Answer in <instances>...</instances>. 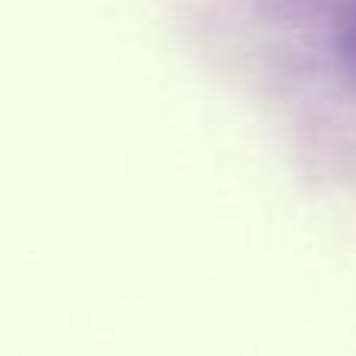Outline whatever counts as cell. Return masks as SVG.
<instances>
[{"label":"cell","instance_id":"obj_1","mask_svg":"<svg viewBox=\"0 0 356 356\" xmlns=\"http://www.w3.org/2000/svg\"><path fill=\"white\" fill-rule=\"evenodd\" d=\"M344 44L350 54H356V6L350 10V16H347V22H344Z\"/></svg>","mask_w":356,"mask_h":356}]
</instances>
